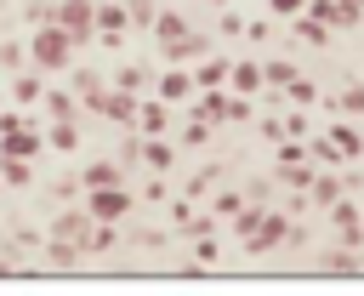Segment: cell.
Returning a JSON list of instances; mask_svg holds the SVG:
<instances>
[{
	"instance_id": "cell-44",
	"label": "cell",
	"mask_w": 364,
	"mask_h": 296,
	"mask_svg": "<svg viewBox=\"0 0 364 296\" xmlns=\"http://www.w3.org/2000/svg\"><path fill=\"white\" fill-rule=\"evenodd\" d=\"M0 194H6V188H0Z\"/></svg>"
},
{
	"instance_id": "cell-23",
	"label": "cell",
	"mask_w": 364,
	"mask_h": 296,
	"mask_svg": "<svg viewBox=\"0 0 364 296\" xmlns=\"http://www.w3.org/2000/svg\"><path fill=\"white\" fill-rule=\"evenodd\" d=\"M40 91H46V74H40V68H28V74H17V80H11L17 108H34V102H40Z\"/></svg>"
},
{
	"instance_id": "cell-42",
	"label": "cell",
	"mask_w": 364,
	"mask_h": 296,
	"mask_svg": "<svg viewBox=\"0 0 364 296\" xmlns=\"http://www.w3.org/2000/svg\"><path fill=\"white\" fill-rule=\"evenodd\" d=\"M358 228H364V211H358Z\"/></svg>"
},
{
	"instance_id": "cell-9",
	"label": "cell",
	"mask_w": 364,
	"mask_h": 296,
	"mask_svg": "<svg viewBox=\"0 0 364 296\" xmlns=\"http://www.w3.org/2000/svg\"><path fill=\"white\" fill-rule=\"evenodd\" d=\"M40 154H46L40 120H28V125H17V131H6V137H0V159H40Z\"/></svg>"
},
{
	"instance_id": "cell-38",
	"label": "cell",
	"mask_w": 364,
	"mask_h": 296,
	"mask_svg": "<svg viewBox=\"0 0 364 296\" xmlns=\"http://www.w3.org/2000/svg\"><path fill=\"white\" fill-rule=\"evenodd\" d=\"M216 28H222V40H233V34L245 28V17H239V11H222V17H216Z\"/></svg>"
},
{
	"instance_id": "cell-21",
	"label": "cell",
	"mask_w": 364,
	"mask_h": 296,
	"mask_svg": "<svg viewBox=\"0 0 364 296\" xmlns=\"http://www.w3.org/2000/svg\"><path fill=\"white\" fill-rule=\"evenodd\" d=\"M108 182H125V165L119 159H91L80 171V188H108Z\"/></svg>"
},
{
	"instance_id": "cell-28",
	"label": "cell",
	"mask_w": 364,
	"mask_h": 296,
	"mask_svg": "<svg viewBox=\"0 0 364 296\" xmlns=\"http://www.w3.org/2000/svg\"><path fill=\"white\" fill-rule=\"evenodd\" d=\"M239 205H245V194H239V188H216V194H210V216H216V222H228Z\"/></svg>"
},
{
	"instance_id": "cell-18",
	"label": "cell",
	"mask_w": 364,
	"mask_h": 296,
	"mask_svg": "<svg viewBox=\"0 0 364 296\" xmlns=\"http://www.w3.org/2000/svg\"><path fill=\"white\" fill-rule=\"evenodd\" d=\"M91 23H97L91 34H125V28H131V23H125V0H102V6L91 11Z\"/></svg>"
},
{
	"instance_id": "cell-37",
	"label": "cell",
	"mask_w": 364,
	"mask_h": 296,
	"mask_svg": "<svg viewBox=\"0 0 364 296\" xmlns=\"http://www.w3.org/2000/svg\"><path fill=\"white\" fill-rule=\"evenodd\" d=\"M159 199H165V176L154 171V176L142 182V199H136V205H159Z\"/></svg>"
},
{
	"instance_id": "cell-7",
	"label": "cell",
	"mask_w": 364,
	"mask_h": 296,
	"mask_svg": "<svg viewBox=\"0 0 364 296\" xmlns=\"http://www.w3.org/2000/svg\"><path fill=\"white\" fill-rule=\"evenodd\" d=\"M176 125V108L159 102V97H136V114H131V131L136 137H165Z\"/></svg>"
},
{
	"instance_id": "cell-41",
	"label": "cell",
	"mask_w": 364,
	"mask_h": 296,
	"mask_svg": "<svg viewBox=\"0 0 364 296\" xmlns=\"http://www.w3.org/2000/svg\"><path fill=\"white\" fill-rule=\"evenodd\" d=\"M358 148H364V125H358Z\"/></svg>"
},
{
	"instance_id": "cell-6",
	"label": "cell",
	"mask_w": 364,
	"mask_h": 296,
	"mask_svg": "<svg viewBox=\"0 0 364 296\" xmlns=\"http://www.w3.org/2000/svg\"><path fill=\"white\" fill-rule=\"evenodd\" d=\"M91 11H97L91 0H63V6L51 11V23L74 40V51H80V46H91V28H97V23H91Z\"/></svg>"
},
{
	"instance_id": "cell-15",
	"label": "cell",
	"mask_w": 364,
	"mask_h": 296,
	"mask_svg": "<svg viewBox=\"0 0 364 296\" xmlns=\"http://www.w3.org/2000/svg\"><path fill=\"white\" fill-rule=\"evenodd\" d=\"M40 137H46V154H74L80 148V125L74 120H46Z\"/></svg>"
},
{
	"instance_id": "cell-16",
	"label": "cell",
	"mask_w": 364,
	"mask_h": 296,
	"mask_svg": "<svg viewBox=\"0 0 364 296\" xmlns=\"http://www.w3.org/2000/svg\"><path fill=\"white\" fill-rule=\"evenodd\" d=\"M228 63H233V57H210V51H205V57H199V63L188 68V74H193V91H210V85H228Z\"/></svg>"
},
{
	"instance_id": "cell-13",
	"label": "cell",
	"mask_w": 364,
	"mask_h": 296,
	"mask_svg": "<svg viewBox=\"0 0 364 296\" xmlns=\"http://www.w3.org/2000/svg\"><path fill=\"white\" fill-rule=\"evenodd\" d=\"M228 91L256 97V91H262V63H256V57H233V63H228Z\"/></svg>"
},
{
	"instance_id": "cell-10",
	"label": "cell",
	"mask_w": 364,
	"mask_h": 296,
	"mask_svg": "<svg viewBox=\"0 0 364 296\" xmlns=\"http://www.w3.org/2000/svg\"><path fill=\"white\" fill-rule=\"evenodd\" d=\"M85 108H97V114H102V120H114V125H131V114H136V91H119V85L108 91V85H102Z\"/></svg>"
},
{
	"instance_id": "cell-12",
	"label": "cell",
	"mask_w": 364,
	"mask_h": 296,
	"mask_svg": "<svg viewBox=\"0 0 364 296\" xmlns=\"http://www.w3.org/2000/svg\"><path fill=\"white\" fill-rule=\"evenodd\" d=\"M188 28H193V23H188L182 11H165V6H159V11H154V23H148V34L159 40V51H171V46H176Z\"/></svg>"
},
{
	"instance_id": "cell-35",
	"label": "cell",
	"mask_w": 364,
	"mask_h": 296,
	"mask_svg": "<svg viewBox=\"0 0 364 296\" xmlns=\"http://www.w3.org/2000/svg\"><path fill=\"white\" fill-rule=\"evenodd\" d=\"M0 68H28V51H23L17 40H6V46H0Z\"/></svg>"
},
{
	"instance_id": "cell-11",
	"label": "cell",
	"mask_w": 364,
	"mask_h": 296,
	"mask_svg": "<svg viewBox=\"0 0 364 296\" xmlns=\"http://www.w3.org/2000/svg\"><path fill=\"white\" fill-rule=\"evenodd\" d=\"M136 165H148V171L171 176V171H176V148H171L165 137H136Z\"/></svg>"
},
{
	"instance_id": "cell-43",
	"label": "cell",
	"mask_w": 364,
	"mask_h": 296,
	"mask_svg": "<svg viewBox=\"0 0 364 296\" xmlns=\"http://www.w3.org/2000/svg\"><path fill=\"white\" fill-rule=\"evenodd\" d=\"M216 6H228V0H216Z\"/></svg>"
},
{
	"instance_id": "cell-14",
	"label": "cell",
	"mask_w": 364,
	"mask_h": 296,
	"mask_svg": "<svg viewBox=\"0 0 364 296\" xmlns=\"http://www.w3.org/2000/svg\"><path fill=\"white\" fill-rule=\"evenodd\" d=\"M34 108H46V120H74V114H80V97H74L68 85H46Z\"/></svg>"
},
{
	"instance_id": "cell-27",
	"label": "cell",
	"mask_w": 364,
	"mask_h": 296,
	"mask_svg": "<svg viewBox=\"0 0 364 296\" xmlns=\"http://www.w3.org/2000/svg\"><path fill=\"white\" fill-rule=\"evenodd\" d=\"M114 85L142 97V91H148V68H142V63H125V68H114Z\"/></svg>"
},
{
	"instance_id": "cell-17",
	"label": "cell",
	"mask_w": 364,
	"mask_h": 296,
	"mask_svg": "<svg viewBox=\"0 0 364 296\" xmlns=\"http://www.w3.org/2000/svg\"><path fill=\"white\" fill-rule=\"evenodd\" d=\"M336 194H347L336 171H313V176H307V211H324V205H330Z\"/></svg>"
},
{
	"instance_id": "cell-1",
	"label": "cell",
	"mask_w": 364,
	"mask_h": 296,
	"mask_svg": "<svg viewBox=\"0 0 364 296\" xmlns=\"http://www.w3.org/2000/svg\"><path fill=\"white\" fill-rule=\"evenodd\" d=\"M85 228H91V216L80 211V199H68L57 216H51V228L40 233V262L46 268H80L85 262Z\"/></svg>"
},
{
	"instance_id": "cell-30",
	"label": "cell",
	"mask_w": 364,
	"mask_h": 296,
	"mask_svg": "<svg viewBox=\"0 0 364 296\" xmlns=\"http://www.w3.org/2000/svg\"><path fill=\"white\" fill-rule=\"evenodd\" d=\"M296 34H301L307 46H324V40H330V28H324L313 11H296Z\"/></svg>"
},
{
	"instance_id": "cell-8",
	"label": "cell",
	"mask_w": 364,
	"mask_h": 296,
	"mask_svg": "<svg viewBox=\"0 0 364 296\" xmlns=\"http://www.w3.org/2000/svg\"><path fill=\"white\" fill-rule=\"evenodd\" d=\"M358 256L364 250H353V245H330V250H318L313 256V273H324V279H358Z\"/></svg>"
},
{
	"instance_id": "cell-31",
	"label": "cell",
	"mask_w": 364,
	"mask_h": 296,
	"mask_svg": "<svg viewBox=\"0 0 364 296\" xmlns=\"http://www.w3.org/2000/svg\"><path fill=\"white\" fill-rule=\"evenodd\" d=\"M279 97H290V102H296V108H307V102H318V85H313V80H307V74H296V80H290V85H284V91H279Z\"/></svg>"
},
{
	"instance_id": "cell-34",
	"label": "cell",
	"mask_w": 364,
	"mask_h": 296,
	"mask_svg": "<svg viewBox=\"0 0 364 296\" xmlns=\"http://www.w3.org/2000/svg\"><path fill=\"white\" fill-rule=\"evenodd\" d=\"M279 125H284V137H307V131H313V120H307L301 108H290V114H279Z\"/></svg>"
},
{
	"instance_id": "cell-2",
	"label": "cell",
	"mask_w": 364,
	"mask_h": 296,
	"mask_svg": "<svg viewBox=\"0 0 364 296\" xmlns=\"http://www.w3.org/2000/svg\"><path fill=\"white\" fill-rule=\"evenodd\" d=\"M23 51H28V68H40V74H63V68L74 63V40H68L57 23H34V40H28Z\"/></svg>"
},
{
	"instance_id": "cell-25",
	"label": "cell",
	"mask_w": 364,
	"mask_h": 296,
	"mask_svg": "<svg viewBox=\"0 0 364 296\" xmlns=\"http://www.w3.org/2000/svg\"><path fill=\"white\" fill-rule=\"evenodd\" d=\"M34 182V159H0V188H28Z\"/></svg>"
},
{
	"instance_id": "cell-5",
	"label": "cell",
	"mask_w": 364,
	"mask_h": 296,
	"mask_svg": "<svg viewBox=\"0 0 364 296\" xmlns=\"http://www.w3.org/2000/svg\"><path fill=\"white\" fill-rule=\"evenodd\" d=\"M284 233H290V211H279V205H267V211H262V222L250 228V239H245V250H250V256H267V250H279V245H284Z\"/></svg>"
},
{
	"instance_id": "cell-3",
	"label": "cell",
	"mask_w": 364,
	"mask_h": 296,
	"mask_svg": "<svg viewBox=\"0 0 364 296\" xmlns=\"http://www.w3.org/2000/svg\"><path fill=\"white\" fill-rule=\"evenodd\" d=\"M80 211L91 222H131L136 216V194L125 182H108V188H80Z\"/></svg>"
},
{
	"instance_id": "cell-36",
	"label": "cell",
	"mask_w": 364,
	"mask_h": 296,
	"mask_svg": "<svg viewBox=\"0 0 364 296\" xmlns=\"http://www.w3.org/2000/svg\"><path fill=\"white\" fill-rule=\"evenodd\" d=\"M239 34H245L250 46H267V34H273V23H262V17H250V23L239 28Z\"/></svg>"
},
{
	"instance_id": "cell-22",
	"label": "cell",
	"mask_w": 364,
	"mask_h": 296,
	"mask_svg": "<svg viewBox=\"0 0 364 296\" xmlns=\"http://www.w3.org/2000/svg\"><path fill=\"white\" fill-rule=\"evenodd\" d=\"M182 245H193V256H188V262H199L205 273H210V268H222V239H216V228H210V233H193V239H182Z\"/></svg>"
},
{
	"instance_id": "cell-29",
	"label": "cell",
	"mask_w": 364,
	"mask_h": 296,
	"mask_svg": "<svg viewBox=\"0 0 364 296\" xmlns=\"http://www.w3.org/2000/svg\"><path fill=\"white\" fill-rule=\"evenodd\" d=\"M330 108H336V114H347V120H358V114H364V85H358V80H353V85H341V97H336Z\"/></svg>"
},
{
	"instance_id": "cell-19",
	"label": "cell",
	"mask_w": 364,
	"mask_h": 296,
	"mask_svg": "<svg viewBox=\"0 0 364 296\" xmlns=\"http://www.w3.org/2000/svg\"><path fill=\"white\" fill-rule=\"evenodd\" d=\"M296 74H301V63H290V57H273V63H262V91H273V97H279V91H284Z\"/></svg>"
},
{
	"instance_id": "cell-32",
	"label": "cell",
	"mask_w": 364,
	"mask_h": 296,
	"mask_svg": "<svg viewBox=\"0 0 364 296\" xmlns=\"http://www.w3.org/2000/svg\"><path fill=\"white\" fill-rule=\"evenodd\" d=\"M210 131H216V125H205V120L182 114V148H205V142H210Z\"/></svg>"
},
{
	"instance_id": "cell-39",
	"label": "cell",
	"mask_w": 364,
	"mask_h": 296,
	"mask_svg": "<svg viewBox=\"0 0 364 296\" xmlns=\"http://www.w3.org/2000/svg\"><path fill=\"white\" fill-rule=\"evenodd\" d=\"M256 131H262L267 142H279V137H284V125H279V114H262V120H256Z\"/></svg>"
},
{
	"instance_id": "cell-33",
	"label": "cell",
	"mask_w": 364,
	"mask_h": 296,
	"mask_svg": "<svg viewBox=\"0 0 364 296\" xmlns=\"http://www.w3.org/2000/svg\"><path fill=\"white\" fill-rule=\"evenodd\" d=\"M154 11H159V0H125V23H131V28H148Z\"/></svg>"
},
{
	"instance_id": "cell-4",
	"label": "cell",
	"mask_w": 364,
	"mask_h": 296,
	"mask_svg": "<svg viewBox=\"0 0 364 296\" xmlns=\"http://www.w3.org/2000/svg\"><path fill=\"white\" fill-rule=\"evenodd\" d=\"M154 97L159 102H171L176 114L193 102V74H188V63H165L159 74H154Z\"/></svg>"
},
{
	"instance_id": "cell-26",
	"label": "cell",
	"mask_w": 364,
	"mask_h": 296,
	"mask_svg": "<svg viewBox=\"0 0 364 296\" xmlns=\"http://www.w3.org/2000/svg\"><path fill=\"white\" fill-rule=\"evenodd\" d=\"M68 68H74V63H68ZM68 91H74V97H80V108H85V102L102 91V74H97V68H74V85H68Z\"/></svg>"
},
{
	"instance_id": "cell-24",
	"label": "cell",
	"mask_w": 364,
	"mask_h": 296,
	"mask_svg": "<svg viewBox=\"0 0 364 296\" xmlns=\"http://www.w3.org/2000/svg\"><path fill=\"white\" fill-rule=\"evenodd\" d=\"M324 137L336 142V154H341V159H364V148H358V125H347V120H336V125H330Z\"/></svg>"
},
{
	"instance_id": "cell-40",
	"label": "cell",
	"mask_w": 364,
	"mask_h": 296,
	"mask_svg": "<svg viewBox=\"0 0 364 296\" xmlns=\"http://www.w3.org/2000/svg\"><path fill=\"white\" fill-rule=\"evenodd\" d=\"M267 6H273V17H296L307 0H267Z\"/></svg>"
},
{
	"instance_id": "cell-20",
	"label": "cell",
	"mask_w": 364,
	"mask_h": 296,
	"mask_svg": "<svg viewBox=\"0 0 364 296\" xmlns=\"http://www.w3.org/2000/svg\"><path fill=\"white\" fill-rule=\"evenodd\" d=\"M307 165H313V171H336V165H347V159L336 154V142H330L324 131H318V137L307 131Z\"/></svg>"
}]
</instances>
